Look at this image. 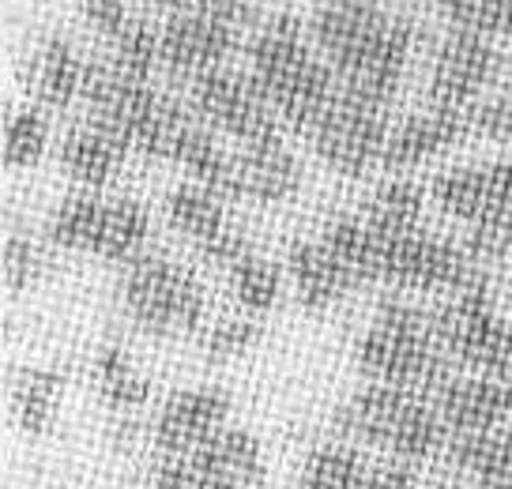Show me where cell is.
Returning a JSON list of instances; mask_svg holds the SVG:
<instances>
[{
    "label": "cell",
    "mask_w": 512,
    "mask_h": 489,
    "mask_svg": "<svg viewBox=\"0 0 512 489\" xmlns=\"http://www.w3.org/2000/svg\"><path fill=\"white\" fill-rule=\"evenodd\" d=\"M313 42L343 91L392 102L411 57V23L377 0H324L313 16Z\"/></svg>",
    "instance_id": "1"
},
{
    "label": "cell",
    "mask_w": 512,
    "mask_h": 489,
    "mask_svg": "<svg viewBox=\"0 0 512 489\" xmlns=\"http://www.w3.org/2000/svg\"><path fill=\"white\" fill-rule=\"evenodd\" d=\"M249 68L272 110L302 132L317 125L339 95V76L309 49L305 23L294 12H275L256 27L249 42Z\"/></svg>",
    "instance_id": "2"
},
{
    "label": "cell",
    "mask_w": 512,
    "mask_h": 489,
    "mask_svg": "<svg viewBox=\"0 0 512 489\" xmlns=\"http://www.w3.org/2000/svg\"><path fill=\"white\" fill-rule=\"evenodd\" d=\"M354 362L362 377L388 388H441L448 380V358L437 335V320L407 301H384L369 320Z\"/></svg>",
    "instance_id": "3"
},
{
    "label": "cell",
    "mask_w": 512,
    "mask_h": 489,
    "mask_svg": "<svg viewBox=\"0 0 512 489\" xmlns=\"http://www.w3.org/2000/svg\"><path fill=\"white\" fill-rule=\"evenodd\" d=\"M339 433L351 444H373L392 452L403 463L433 459L448 448V426L441 411L426 403L411 388H388V384H366L339 407Z\"/></svg>",
    "instance_id": "4"
},
{
    "label": "cell",
    "mask_w": 512,
    "mask_h": 489,
    "mask_svg": "<svg viewBox=\"0 0 512 489\" xmlns=\"http://www.w3.org/2000/svg\"><path fill=\"white\" fill-rule=\"evenodd\" d=\"M121 305L140 332L155 339H181L204 324V286L185 264L144 253L121 279Z\"/></svg>",
    "instance_id": "5"
},
{
    "label": "cell",
    "mask_w": 512,
    "mask_h": 489,
    "mask_svg": "<svg viewBox=\"0 0 512 489\" xmlns=\"http://www.w3.org/2000/svg\"><path fill=\"white\" fill-rule=\"evenodd\" d=\"M260 23L256 0H200L189 12H177L162 23V64L174 76L200 79L223 68L230 49L249 27Z\"/></svg>",
    "instance_id": "6"
},
{
    "label": "cell",
    "mask_w": 512,
    "mask_h": 489,
    "mask_svg": "<svg viewBox=\"0 0 512 489\" xmlns=\"http://www.w3.org/2000/svg\"><path fill=\"white\" fill-rule=\"evenodd\" d=\"M433 200L471 226V249L479 256L512 249V158L437 174Z\"/></svg>",
    "instance_id": "7"
},
{
    "label": "cell",
    "mask_w": 512,
    "mask_h": 489,
    "mask_svg": "<svg viewBox=\"0 0 512 489\" xmlns=\"http://www.w3.org/2000/svg\"><path fill=\"white\" fill-rule=\"evenodd\" d=\"M437 335L452 362L471 369L475 377L512 380V324L497 313L490 290L475 279L456 290L437 313Z\"/></svg>",
    "instance_id": "8"
},
{
    "label": "cell",
    "mask_w": 512,
    "mask_h": 489,
    "mask_svg": "<svg viewBox=\"0 0 512 489\" xmlns=\"http://www.w3.org/2000/svg\"><path fill=\"white\" fill-rule=\"evenodd\" d=\"M388 136H392L388 102H373L343 87L328 113L309 128L313 151L328 162V170L343 177H362L377 162H384Z\"/></svg>",
    "instance_id": "9"
},
{
    "label": "cell",
    "mask_w": 512,
    "mask_h": 489,
    "mask_svg": "<svg viewBox=\"0 0 512 489\" xmlns=\"http://www.w3.org/2000/svg\"><path fill=\"white\" fill-rule=\"evenodd\" d=\"M377 237H381L377 283H388L396 290H452V294L475 283L467 253L445 237L422 234V230Z\"/></svg>",
    "instance_id": "10"
},
{
    "label": "cell",
    "mask_w": 512,
    "mask_h": 489,
    "mask_svg": "<svg viewBox=\"0 0 512 489\" xmlns=\"http://www.w3.org/2000/svg\"><path fill=\"white\" fill-rule=\"evenodd\" d=\"M192 110L208 128H219L238 143H253L275 136V117L260 83L234 68H215L189 83Z\"/></svg>",
    "instance_id": "11"
},
{
    "label": "cell",
    "mask_w": 512,
    "mask_h": 489,
    "mask_svg": "<svg viewBox=\"0 0 512 489\" xmlns=\"http://www.w3.org/2000/svg\"><path fill=\"white\" fill-rule=\"evenodd\" d=\"M166 219L181 237H189L192 245L204 253V260L219 264L223 271H230L241 256L253 253V241L241 234L238 226L230 222L219 192L204 189V185H181L166 196Z\"/></svg>",
    "instance_id": "12"
},
{
    "label": "cell",
    "mask_w": 512,
    "mask_h": 489,
    "mask_svg": "<svg viewBox=\"0 0 512 489\" xmlns=\"http://www.w3.org/2000/svg\"><path fill=\"white\" fill-rule=\"evenodd\" d=\"M497 76V49L490 34L456 31L433 53L430 68V106L441 110H471V102L494 83Z\"/></svg>",
    "instance_id": "13"
},
{
    "label": "cell",
    "mask_w": 512,
    "mask_h": 489,
    "mask_svg": "<svg viewBox=\"0 0 512 489\" xmlns=\"http://www.w3.org/2000/svg\"><path fill=\"white\" fill-rule=\"evenodd\" d=\"M230 422V395L223 388H185L174 392L162 403L151 441L166 459H185L192 452H200L208 441H215Z\"/></svg>",
    "instance_id": "14"
},
{
    "label": "cell",
    "mask_w": 512,
    "mask_h": 489,
    "mask_svg": "<svg viewBox=\"0 0 512 489\" xmlns=\"http://www.w3.org/2000/svg\"><path fill=\"white\" fill-rule=\"evenodd\" d=\"M298 189H302V166L298 155L279 140V132L241 143V151L234 155V200L287 204Z\"/></svg>",
    "instance_id": "15"
},
{
    "label": "cell",
    "mask_w": 512,
    "mask_h": 489,
    "mask_svg": "<svg viewBox=\"0 0 512 489\" xmlns=\"http://www.w3.org/2000/svg\"><path fill=\"white\" fill-rule=\"evenodd\" d=\"M433 407L441 411L452 437L486 433L512 422V380L501 377H448L437 388Z\"/></svg>",
    "instance_id": "16"
},
{
    "label": "cell",
    "mask_w": 512,
    "mask_h": 489,
    "mask_svg": "<svg viewBox=\"0 0 512 489\" xmlns=\"http://www.w3.org/2000/svg\"><path fill=\"white\" fill-rule=\"evenodd\" d=\"M471 132V110H418L403 117L400 125H392L388 147H384V170H411L437 158L441 151L456 147Z\"/></svg>",
    "instance_id": "17"
},
{
    "label": "cell",
    "mask_w": 512,
    "mask_h": 489,
    "mask_svg": "<svg viewBox=\"0 0 512 489\" xmlns=\"http://www.w3.org/2000/svg\"><path fill=\"white\" fill-rule=\"evenodd\" d=\"M204 489H256L268 474L264 444L249 429H223L200 452L185 456Z\"/></svg>",
    "instance_id": "18"
},
{
    "label": "cell",
    "mask_w": 512,
    "mask_h": 489,
    "mask_svg": "<svg viewBox=\"0 0 512 489\" xmlns=\"http://www.w3.org/2000/svg\"><path fill=\"white\" fill-rule=\"evenodd\" d=\"M287 268L290 279H294V290H298V301L313 313L332 309L336 301H343L358 286V279L347 271V264L324 245V237L294 241L287 253Z\"/></svg>",
    "instance_id": "19"
},
{
    "label": "cell",
    "mask_w": 512,
    "mask_h": 489,
    "mask_svg": "<svg viewBox=\"0 0 512 489\" xmlns=\"http://www.w3.org/2000/svg\"><path fill=\"white\" fill-rule=\"evenodd\" d=\"M87 68L80 49L72 46L64 34H49L42 46L34 49L31 68H27V87L42 106L64 110L76 98H83V83H87Z\"/></svg>",
    "instance_id": "20"
},
{
    "label": "cell",
    "mask_w": 512,
    "mask_h": 489,
    "mask_svg": "<svg viewBox=\"0 0 512 489\" xmlns=\"http://www.w3.org/2000/svg\"><path fill=\"white\" fill-rule=\"evenodd\" d=\"M445 456L471 489H512V422L486 433L448 437Z\"/></svg>",
    "instance_id": "21"
},
{
    "label": "cell",
    "mask_w": 512,
    "mask_h": 489,
    "mask_svg": "<svg viewBox=\"0 0 512 489\" xmlns=\"http://www.w3.org/2000/svg\"><path fill=\"white\" fill-rule=\"evenodd\" d=\"M128 155V143L121 136H113L110 128L87 125L72 128L61 143V166L72 181H80L87 189H102L106 181H113V174L121 170V162Z\"/></svg>",
    "instance_id": "22"
},
{
    "label": "cell",
    "mask_w": 512,
    "mask_h": 489,
    "mask_svg": "<svg viewBox=\"0 0 512 489\" xmlns=\"http://www.w3.org/2000/svg\"><path fill=\"white\" fill-rule=\"evenodd\" d=\"M64 377L53 365H31L12 380V418L27 437H46L61 411Z\"/></svg>",
    "instance_id": "23"
},
{
    "label": "cell",
    "mask_w": 512,
    "mask_h": 489,
    "mask_svg": "<svg viewBox=\"0 0 512 489\" xmlns=\"http://www.w3.org/2000/svg\"><path fill=\"white\" fill-rule=\"evenodd\" d=\"M95 388L102 395V403L117 414L144 411L151 403V380L140 373V365L128 358L121 347H102L91 365Z\"/></svg>",
    "instance_id": "24"
},
{
    "label": "cell",
    "mask_w": 512,
    "mask_h": 489,
    "mask_svg": "<svg viewBox=\"0 0 512 489\" xmlns=\"http://www.w3.org/2000/svg\"><path fill=\"white\" fill-rule=\"evenodd\" d=\"M369 463L354 444L328 441L317 444L302 463V489H369Z\"/></svg>",
    "instance_id": "25"
},
{
    "label": "cell",
    "mask_w": 512,
    "mask_h": 489,
    "mask_svg": "<svg viewBox=\"0 0 512 489\" xmlns=\"http://www.w3.org/2000/svg\"><path fill=\"white\" fill-rule=\"evenodd\" d=\"M422 207H426V189L411 181V177H392L381 189L373 192L362 207V219L384 237L411 234L422 222Z\"/></svg>",
    "instance_id": "26"
},
{
    "label": "cell",
    "mask_w": 512,
    "mask_h": 489,
    "mask_svg": "<svg viewBox=\"0 0 512 489\" xmlns=\"http://www.w3.org/2000/svg\"><path fill=\"white\" fill-rule=\"evenodd\" d=\"M102 219H106V200L95 192H76L57 204L49 215L46 234L53 245H61L68 253H98V237H102Z\"/></svg>",
    "instance_id": "27"
},
{
    "label": "cell",
    "mask_w": 512,
    "mask_h": 489,
    "mask_svg": "<svg viewBox=\"0 0 512 489\" xmlns=\"http://www.w3.org/2000/svg\"><path fill=\"white\" fill-rule=\"evenodd\" d=\"M147 234H151V215L140 200H106V219H102V237L98 253L113 264H132L144 256Z\"/></svg>",
    "instance_id": "28"
},
{
    "label": "cell",
    "mask_w": 512,
    "mask_h": 489,
    "mask_svg": "<svg viewBox=\"0 0 512 489\" xmlns=\"http://www.w3.org/2000/svg\"><path fill=\"white\" fill-rule=\"evenodd\" d=\"M226 275H230V286H234V298H238L241 309L260 316L279 305V294H283L279 268H275L268 256L256 253V249L249 256H241Z\"/></svg>",
    "instance_id": "29"
},
{
    "label": "cell",
    "mask_w": 512,
    "mask_h": 489,
    "mask_svg": "<svg viewBox=\"0 0 512 489\" xmlns=\"http://www.w3.org/2000/svg\"><path fill=\"white\" fill-rule=\"evenodd\" d=\"M106 46H110L106 61L136 79H151L155 64H162V31H155L144 16L128 19L125 31L117 34L113 42H106Z\"/></svg>",
    "instance_id": "30"
},
{
    "label": "cell",
    "mask_w": 512,
    "mask_h": 489,
    "mask_svg": "<svg viewBox=\"0 0 512 489\" xmlns=\"http://www.w3.org/2000/svg\"><path fill=\"white\" fill-rule=\"evenodd\" d=\"M49 143V125L38 106H23V110L8 113V125H4V166L23 170L34 166L38 158L46 155Z\"/></svg>",
    "instance_id": "31"
},
{
    "label": "cell",
    "mask_w": 512,
    "mask_h": 489,
    "mask_svg": "<svg viewBox=\"0 0 512 489\" xmlns=\"http://www.w3.org/2000/svg\"><path fill=\"white\" fill-rule=\"evenodd\" d=\"M46 275V253L23 226H12L4 237V286L12 294H23Z\"/></svg>",
    "instance_id": "32"
},
{
    "label": "cell",
    "mask_w": 512,
    "mask_h": 489,
    "mask_svg": "<svg viewBox=\"0 0 512 489\" xmlns=\"http://www.w3.org/2000/svg\"><path fill=\"white\" fill-rule=\"evenodd\" d=\"M260 320L253 316H223L208 335H204V358L208 362H234L241 354H249V350L260 343Z\"/></svg>",
    "instance_id": "33"
},
{
    "label": "cell",
    "mask_w": 512,
    "mask_h": 489,
    "mask_svg": "<svg viewBox=\"0 0 512 489\" xmlns=\"http://www.w3.org/2000/svg\"><path fill=\"white\" fill-rule=\"evenodd\" d=\"M471 132L486 140H512V95H494L471 106Z\"/></svg>",
    "instance_id": "34"
},
{
    "label": "cell",
    "mask_w": 512,
    "mask_h": 489,
    "mask_svg": "<svg viewBox=\"0 0 512 489\" xmlns=\"http://www.w3.org/2000/svg\"><path fill=\"white\" fill-rule=\"evenodd\" d=\"M433 4H437L456 27L479 31V34H494L497 8H501V0H433Z\"/></svg>",
    "instance_id": "35"
},
{
    "label": "cell",
    "mask_w": 512,
    "mask_h": 489,
    "mask_svg": "<svg viewBox=\"0 0 512 489\" xmlns=\"http://www.w3.org/2000/svg\"><path fill=\"white\" fill-rule=\"evenodd\" d=\"M80 12L87 19V27L98 38H106V42H113L128 27V19H132L125 0H80Z\"/></svg>",
    "instance_id": "36"
},
{
    "label": "cell",
    "mask_w": 512,
    "mask_h": 489,
    "mask_svg": "<svg viewBox=\"0 0 512 489\" xmlns=\"http://www.w3.org/2000/svg\"><path fill=\"white\" fill-rule=\"evenodd\" d=\"M369 489H418V474L411 463L392 459V463H373L369 471Z\"/></svg>",
    "instance_id": "37"
},
{
    "label": "cell",
    "mask_w": 512,
    "mask_h": 489,
    "mask_svg": "<svg viewBox=\"0 0 512 489\" xmlns=\"http://www.w3.org/2000/svg\"><path fill=\"white\" fill-rule=\"evenodd\" d=\"M151 489H204V482L196 478L189 459H166L151 478Z\"/></svg>",
    "instance_id": "38"
},
{
    "label": "cell",
    "mask_w": 512,
    "mask_h": 489,
    "mask_svg": "<svg viewBox=\"0 0 512 489\" xmlns=\"http://www.w3.org/2000/svg\"><path fill=\"white\" fill-rule=\"evenodd\" d=\"M147 12H166V19L177 16V12H189V8H196L200 0H140Z\"/></svg>",
    "instance_id": "39"
},
{
    "label": "cell",
    "mask_w": 512,
    "mask_h": 489,
    "mask_svg": "<svg viewBox=\"0 0 512 489\" xmlns=\"http://www.w3.org/2000/svg\"><path fill=\"white\" fill-rule=\"evenodd\" d=\"M494 34H505L512 42V0H501V8H497V27Z\"/></svg>",
    "instance_id": "40"
}]
</instances>
